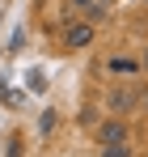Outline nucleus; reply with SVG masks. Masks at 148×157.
<instances>
[{"label":"nucleus","instance_id":"obj_1","mask_svg":"<svg viewBox=\"0 0 148 157\" xmlns=\"http://www.w3.org/2000/svg\"><path fill=\"white\" fill-rule=\"evenodd\" d=\"M64 43L72 47V51H80V47H89L93 43V21H64Z\"/></svg>","mask_w":148,"mask_h":157},{"label":"nucleus","instance_id":"obj_2","mask_svg":"<svg viewBox=\"0 0 148 157\" xmlns=\"http://www.w3.org/2000/svg\"><path fill=\"white\" fill-rule=\"evenodd\" d=\"M98 140H102V144H123V140H127V123H123V119H106V123L98 128Z\"/></svg>","mask_w":148,"mask_h":157},{"label":"nucleus","instance_id":"obj_3","mask_svg":"<svg viewBox=\"0 0 148 157\" xmlns=\"http://www.w3.org/2000/svg\"><path fill=\"white\" fill-rule=\"evenodd\" d=\"M76 13H85V21H102L110 13V0H72Z\"/></svg>","mask_w":148,"mask_h":157},{"label":"nucleus","instance_id":"obj_4","mask_svg":"<svg viewBox=\"0 0 148 157\" xmlns=\"http://www.w3.org/2000/svg\"><path fill=\"white\" fill-rule=\"evenodd\" d=\"M110 106H114V110H127V106H135V94H131V89H114V94H110Z\"/></svg>","mask_w":148,"mask_h":157},{"label":"nucleus","instance_id":"obj_5","mask_svg":"<svg viewBox=\"0 0 148 157\" xmlns=\"http://www.w3.org/2000/svg\"><path fill=\"white\" fill-rule=\"evenodd\" d=\"M140 68V59H127V55H114L110 59V72H135Z\"/></svg>","mask_w":148,"mask_h":157},{"label":"nucleus","instance_id":"obj_6","mask_svg":"<svg viewBox=\"0 0 148 157\" xmlns=\"http://www.w3.org/2000/svg\"><path fill=\"white\" fill-rule=\"evenodd\" d=\"M102 157H131V149H127V140H123V144H106Z\"/></svg>","mask_w":148,"mask_h":157},{"label":"nucleus","instance_id":"obj_7","mask_svg":"<svg viewBox=\"0 0 148 157\" xmlns=\"http://www.w3.org/2000/svg\"><path fill=\"white\" fill-rule=\"evenodd\" d=\"M55 123H59V115H55V110H47V115H43V123H38V128H43V132H51V128H55Z\"/></svg>","mask_w":148,"mask_h":157},{"label":"nucleus","instance_id":"obj_8","mask_svg":"<svg viewBox=\"0 0 148 157\" xmlns=\"http://www.w3.org/2000/svg\"><path fill=\"white\" fill-rule=\"evenodd\" d=\"M9 157H21V140H17V136L9 140Z\"/></svg>","mask_w":148,"mask_h":157},{"label":"nucleus","instance_id":"obj_9","mask_svg":"<svg viewBox=\"0 0 148 157\" xmlns=\"http://www.w3.org/2000/svg\"><path fill=\"white\" fill-rule=\"evenodd\" d=\"M140 64H144V68H148V51H144V59H140Z\"/></svg>","mask_w":148,"mask_h":157}]
</instances>
